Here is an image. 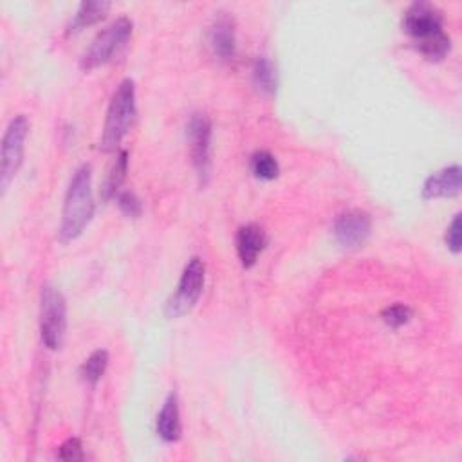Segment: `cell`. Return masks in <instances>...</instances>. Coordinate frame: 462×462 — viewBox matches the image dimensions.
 Here are the masks:
<instances>
[{"label": "cell", "instance_id": "cell-21", "mask_svg": "<svg viewBox=\"0 0 462 462\" xmlns=\"http://www.w3.org/2000/svg\"><path fill=\"white\" fill-rule=\"evenodd\" d=\"M56 457L60 460H67V462H74V460H83L85 455H83V446H81V440L76 439V437H70L67 439L60 448H58V453Z\"/></svg>", "mask_w": 462, "mask_h": 462}, {"label": "cell", "instance_id": "cell-8", "mask_svg": "<svg viewBox=\"0 0 462 462\" xmlns=\"http://www.w3.org/2000/svg\"><path fill=\"white\" fill-rule=\"evenodd\" d=\"M402 29L411 36L413 45L433 40L444 32L442 13L430 2H413L404 11Z\"/></svg>", "mask_w": 462, "mask_h": 462}, {"label": "cell", "instance_id": "cell-3", "mask_svg": "<svg viewBox=\"0 0 462 462\" xmlns=\"http://www.w3.org/2000/svg\"><path fill=\"white\" fill-rule=\"evenodd\" d=\"M132 20L126 16H119L112 23H108L103 31L96 34V38L90 42L88 49L83 52L79 60L81 70H92L96 67L105 65L112 60V56L126 45V42L132 36Z\"/></svg>", "mask_w": 462, "mask_h": 462}, {"label": "cell", "instance_id": "cell-6", "mask_svg": "<svg viewBox=\"0 0 462 462\" xmlns=\"http://www.w3.org/2000/svg\"><path fill=\"white\" fill-rule=\"evenodd\" d=\"M29 119L23 114L14 116L2 137V152H0V188L2 193L7 189L9 182L18 173L23 161V143L29 132Z\"/></svg>", "mask_w": 462, "mask_h": 462}, {"label": "cell", "instance_id": "cell-2", "mask_svg": "<svg viewBox=\"0 0 462 462\" xmlns=\"http://www.w3.org/2000/svg\"><path fill=\"white\" fill-rule=\"evenodd\" d=\"M135 116V85L132 79H123L108 103L103 134L99 137L97 148L105 153L114 152L121 139L126 135Z\"/></svg>", "mask_w": 462, "mask_h": 462}, {"label": "cell", "instance_id": "cell-9", "mask_svg": "<svg viewBox=\"0 0 462 462\" xmlns=\"http://www.w3.org/2000/svg\"><path fill=\"white\" fill-rule=\"evenodd\" d=\"M372 231V220L366 211L361 209H348L334 220V238L341 247L352 249L363 245Z\"/></svg>", "mask_w": 462, "mask_h": 462}, {"label": "cell", "instance_id": "cell-5", "mask_svg": "<svg viewBox=\"0 0 462 462\" xmlns=\"http://www.w3.org/2000/svg\"><path fill=\"white\" fill-rule=\"evenodd\" d=\"M67 328V303L63 294L45 285L40 294V336L47 348L56 350L61 346Z\"/></svg>", "mask_w": 462, "mask_h": 462}, {"label": "cell", "instance_id": "cell-19", "mask_svg": "<svg viewBox=\"0 0 462 462\" xmlns=\"http://www.w3.org/2000/svg\"><path fill=\"white\" fill-rule=\"evenodd\" d=\"M413 312L408 305L404 303H393L390 307H386L383 312H381V318L383 321L392 327V328H399L402 325H406L410 319H411Z\"/></svg>", "mask_w": 462, "mask_h": 462}, {"label": "cell", "instance_id": "cell-13", "mask_svg": "<svg viewBox=\"0 0 462 462\" xmlns=\"http://www.w3.org/2000/svg\"><path fill=\"white\" fill-rule=\"evenodd\" d=\"M157 435L164 442H177L180 439V413H179V402L177 395L171 392L164 399V404L157 415Z\"/></svg>", "mask_w": 462, "mask_h": 462}, {"label": "cell", "instance_id": "cell-22", "mask_svg": "<svg viewBox=\"0 0 462 462\" xmlns=\"http://www.w3.org/2000/svg\"><path fill=\"white\" fill-rule=\"evenodd\" d=\"M460 235H462V222H460V213H457V215L453 217L451 224L448 226L446 236H444L448 249H449L451 253H455V254L460 253V244H462Z\"/></svg>", "mask_w": 462, "mask_h": 462}, {"label": "cell", "instance_id": "cell-10", "mask_svg": "<svg viewBox=\"0 0 462 462\" xmlns=\"http://www.w3.org/2000/svg\"><path fill=\"white\" fill-rule=\"evenodd\" d=\"M208 43L211 52L226 61L231 60L236 52V34H235V22L227 13H218L208 31Z\"/></svg>", "mask_w": 462, "mask_h": 462}, {"label": "cell", "instance_id": "cell-16", "mask_svg": "<svg viewBox=\"0 0 462 462\" xmlns=\"http://www.w3.org/2000/svg\"><path fill=\"white\" fill-rule=\"evenodd\" d=\"M253 81L256 88L263 94H274L278 78H276V69L273 61L267 56H258L253 65Z\"/></svg>", "mask_w": 462, "mask_h": 462}, {"label": "cell", "instance_id": "cell-17", "mask_svg": "<svg viewBox=\"0 0 462 462\" xmlns=\"http://www.w3.org/2000/svg\"><path fill=\"white\" fill-rule=\"evenodd\" d=\"M106 365H108V352L106 350H96L92 352L85 361L83 365L79 366V375L83 381H87L88 384L96 386L97 381L103 377L105 370H106Z\"/></svg>", "mask_w": 462, "mask_h": 462}, {"label": "cell", "instance_id": "cell-4", "mask_svg": "<svg viewBox=\"0 0 462 462\" xmlns=\"http://www.w3.org/2000/svg\"><path fill=\"white\" fill-rule=\"evenodd\" d=\"M204 280H206V265L199 256H193L188 260L184 265V271L180 274L179 285L175 292L170 296L164 307V314L170 319L180 318L188 314L195 303L199 301L202 289H204Z\"/></svg>", "mask_w": 462, "mask_h": 462}, {"label": "cell", "instance_id": "cell-7", "mask_svg": "<svg viewBox=\"0 0 462 462\" xmlns=\"http://www.w3.org/2000/svg\"><path fill=\"white\" fill-rule=\"evenodd\" d=\"M186 139L199 182L204 186L211 173V119L200 112L191 114L186 125Z\"/></svg>", "mask_w": 462, "mask_h": 462}, {"label": "cell", "instance_id": "cell-20", "mask_svg": "<svg viewBox=\"0 0 462 462\" xmlns=\"http://www.w3.org/2000/svg\"><path fill=\"white\" fill-rule=\"evenodd\" d=\"M116 200H117V206H119V209L126 215V217H130V218H137V217H141V213H143V202H141V199L134 193V191H119L117 195H116Z\"/></svg>", "mask_w": 462, "mask_h": 462}, {"label": "cell", "instance_id": "cell-15", "mask_svg": "<svg viewBox=\"0 0 462 462\" xmlns=\"http://www.w3.org/2000/svg\"><path fill=\"white\" fill-rule=\"evenodd\" d=\"M126 171H128V152L126 150H121L112 164V168L108 170V175L99 189V195H101V200L103 202H108L110 199H114L117 193H119V186L123 184L125 177H126Z\"/></svg>", "mask_w": 462, "mask_h": 462}, {"label": "cell", "instance_id": "cell-18", "mask_svg": "<svg viewBox=\"0 0 462 462\" xmlns=\"http://www.w3.org/2000/svg\"><path fill=\"white\" fill-rule=\"evenodd\" d=\"M249 166H251V171L254 177L262 179V180H273L278 177L280 173V166H278V161L274 159V155H271L269 152L265 150H258L251 155V161H249Z\"/></svg>", "mask_w": 462, "mask_h": 462}, {"label": "cell", "instance_id": "cell-12", "mask_svg": "<svg viewBox=\"0 0 462 462\" xmlns=\"http://www.w3.org/2000/svg\"><path fill=\"white\" fill-rule=\"evenodd\" d=\"M267 245L265 231L258 224H245L236 233V253L240 263L249 269L256 263L260 253Z\"/></svg>", "mask_w": 462, "mask_h": 462}, {"label": "cell", "instance_id": "cell-14", "mask_svg": "<svg viewBox=\"0 0 462 462\" xmlns=\"http://www.w3.org/2000/svg\"><path fill=\"white\" fill-rule=\"evenodd\" d=\"M110 9V2L106 0H88V2H81L76 14L72 16L69 27H67V34H74L79 32L81 29L99 22L106 11Z\"/></svg>", "mask_w": 462, "mask_h": 462}, {"label": "cell", "instance_id": "cell-11", "mask_svg": "<svg viewBox=\"0 0 462 462\" xmlns=\"http://www.w3.org/2000/svg\"><path fill=\"white\" fill-rule=\"evenodd\" d=\"M462 186V170L458 164L446 166L435 173H431L424 186L422 197L424 199H442V197H455Z\"/></svg>", "mask_w": 462, "mask_h": 462}, {"label": "cell", "instance_id": "cell-1", "mask_svg": "<svg viewBox=\"0 0 462 462\" xmlns=\"http://www.w3.org/2000/svg\"><path fill=\"white\" fill-rule=\"evenodd\" d=\"M94 215V197H92V168L90 164H81L69 182L61 224H60V240L70 242L78 238L85 226L90 222Z\"/></svg>", "mask_w": 462, "mask_h": 462}]
</instances>
